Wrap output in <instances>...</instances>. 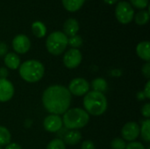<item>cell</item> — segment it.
Listing matches in <instances>:
<instances>
[{
    "label": "cell",
    "mask_w": 150,
    "mask_h": 149,
    "mask_svg": "<svg viewBox=\"0 0 150 149\" xmlns=\"http://www.w3.org/2000/svg\"><path fill=\"white\" fill-rule=\"evenodd\" d=\"M42 103L48 112L60 116L69 110L71 104V94L62 85H51L43 92Z\"/></svg>",
    "instance_id": "6da1fadb"
},
{
    "label": "cell",
    "mask_w": 150,
    "mask_h": 149,
    "mask_svg": "<svg viewBox=\"0 0 150 149\" xmlns=\"http://www.w3.org/2000/svg\"><path fill=\"white\" fill-rule=\"evenodd\" d=\"M84 111L93 116L104 114L107 109V99L104 93L98 91H89L83 98Z\"/></svg>",
    "instance_id": "7a4b0ae2"
},
{
    "label": "cell",
    "mask_w": 150,
    "mask_h": 149,
    "mask_svg": "<svg viewBox=\"0 0 150 149\" xmlns=\"http://www.w3.org/2000/svg\"><path fill=\"white\" fill-rule=\"evenodd\" d=\"M45 74L44 65L37 60H28L19 66V75L27 83L40 81Z\"/></svg>",
    "instance_id": "3957f363"
},
{
    "label": "cell",
    "mask_w": 150,
    "mask_h": 149,
    "mask_svg": "<svg viewBox=\"0 0 150 149\" xmlns=\"http://www.w3.org/2000/svg\"><path fill=\"white\" fill-rule=\"evenodd\" d=\"M90 119L89 114L81 108L69 109L63 113L62 125L69 130H78L84 127Z\"/></svg>",
    "instance_id": "277c9868"
},
{
    "label": "cell",
    "mask_w": 150,
    "mask_h": 149,
    "mask_svg": "<svg viewBox=\"0 0 150 149\" xmlns=\"http://www.w3.org/2000/svg\"><path fill=\"white\" fill-rule=\"evenodd\" d=\"M68 46V37L62 32H54L49 34L46 41L47 51L53 55L62 54Z\"/></svg>",
    "instance_id": "5b68a950"
},
{
    "label": "cell",
    "mask_w": 150,
    "mask_h": 149,
    "mask_svg": "<svg viewBox=\"0 0 150 149\" xmlns=\"http://www.w3.org/2000/svg\"><path fill=\"white\" fill-rule=\"evenodd\" d=\"M115 16L121 24H128L134 17V11L128 2L122 1L120 2L116 6Z\"/></svg>",
    "instance_id": "8992f818"
},
{
    "label": "cell",
    "mask_w": 150,
    "mask_h": 149,
    "mask_svg": "<svg viewBox=\"0 0 150 149\" xmlns=\"http://www.w3.org/2000/svg\"><path fill=\"white\" fill-rule=\"evenodd\" d=\"M90 83H88L87 80L84 78L77 77L73 79L69 85V91L72 95H75L76 97L83 96L89 92L90 90Z\"/></svg>",
    "instance_id": "52a82bcc"
},
{
    "label": "cell",
    "mask_w": 150,
    "mask_h": 149,
    "mask_svg": "<svg viewBox=\"0 0 150 149\" xmlns=\"http://www.w3.org/2000/svg\"><path fill=\"white\" fill-rule=\"evenodd\" d=\"M83 56L80 50L77 48H71L65 53L63 56V64L68 68H75L80 65Z\"/></svg>",
    "instance_id": "ba28073f"
},
{
    "label": "cell",
    "mask_w": 150,
    "mask_h": 149,
    "mask_svg": "<svg viewBox=\"0 0 150 149\" xmlns=\"http://www.w3.org/2000/svg\"><path fill=\"white\" fill-rule=\"evenodd\" d=\"M12 47L18 54H25L31 47V41L25 34H18L14 37L12 40Z\"/></svg>",
    "instance_id": "9c48e42d"
},
{
    "label": "cell",
    "mask_w": 150,
    "mask_h": 149,
    "mask_svg": "<svg viewBox=\"0 0 150 149\" xmlns=\"http://www.w3.org/2000/svg\"><path fill=\"white\" fill-rule=\"evenodd\" d=\"M121 135L125 141L131 142L135 141L140 135V126L135 122L127 123L121 130Z\"/></svg>",
    "instance_id": "30bf717a"
},
{
    "label": "cell",
    "mask_w": 150,
    "mask_h": 149,
    "mask_svg": "<svg viewBox=\"0 0 150 149\" xmlns=\"http://www.w3.org/2000/svg\"><path fill=\"white\" fill-rule=\"evenodd\" d=\"M14 95V86L7 79L0 78V102L4 103L12 98Z\"/></svg>",
    "instance_id": "8fae6325"
},
{
    "label": "cell",
    "mask_w": 150,
    "mask_h": 149,
    "mask_svg": "<svg viewBox=\"0 0 150 149\" xmlns=\"http://www.w3.org/2000/svg\"><path fill=\"white\" fill-rule=\"evenodd\" d=\"M43 126L49 133H56L62 126V119L59 115L50 114L44 119Z\"/></svg>",
    "instance_id": "7c38bea8"
},
{
    "label": "cell",
    "mask_w": 150,
    "mask_h": 149,
    "mask_svg": "<svg viewBox=\"0 0 150 149\" xmlns=\"http://www.w3.org/2000/svg\"><path fill=\"white\" fill-rule=\"evenodd\" d=\"M79 31V23L76 19L75 18H69L65 21L63 25V33L68 37V36H74Z\"/></svg>",
    "instance_id": "4fadbf2b"
},
{
    "label": "cell",
    "mask_w": 150,
    "mask_h": 149,
    "mask_svg": "<svg viewBox=\"0 0 150 149\" xmlns=\"http://www.w3.org/2000/svg\"><path fill=\"white\" fill-rule=\"evenodd\" d=\"M4 64L10 69H17L20 66V59L15 53H7L4 55Z\"/></svg>",
    "instance_id": "5bb4252c"
},
{
    "label": "cell",
    "mask_w": 150,
    "mask_h": 149,
    "mask_svg": "<svg viewBox=\"0 0 150 149\" xmlns=\"http://www.w3.org/2000/svg\"><path fill=\"white\" fill-rule=\"evenodd\" d=\"M136 53L138 56L146 61L147 62L150 60V44L149 41H142L136 47Z\"/></svg>",
    "instance_id": "9a60e30c"
},
{
    "label": "cell",
    "mask_w": 150,
    "mask_h": 149,
    "mask_svg": "<svg viewBox=\"0 0 150 149\" xmlns=\"http://www.w3.org/2000/svg\"><path fill=\"white\" fill-rule=\"evenodd\" d=\"M81 139L82 135L80 132L77 130H70L65 134L63 142L68 145H76L81 141Z\"/></svg>",
    "instance_id": "2e32d148"
},
{
    "label": "cell",
    "mask_w": 150,
    "mask_h": 149,
    "mask_svg": "<svg viewBox=\"0 0 150 149\" xmlns=\"http://www.w3.org/2000/svg\"><path fill=\"white\" fill-rule=\"evenodd\" d=\"M63 7L70 12H74L78 11L83 4H84L85 0H62Z\"/></svg>",
    "instance_id": "e0dca14e"
},
{
    "label": "cell",
    "mask_w": 150,
    "mask_h": 149,
    "mask_svg": "<svg viewBox=\"0 0 150 149\" xmlns=\"http://www.w3.org/2000/svg\"><path fill=\"white\" fill-rule=\"evenodd\" d=\"M32 31L37 38H43L47 33V27L42 22L35 21L32 24Z\"/></svg>",
    "instance_id": "ac0fdd59"
},
{
    "label": "cell",
    "mask_w": 150,
    "mask_h": 149,
    "mask_svg": "<svg viewBox=\"0 0 150 149\" xmlns=\"http://www.w3.org/2000/svg\"><path fill=\"white\" fill-rule=\"evenodd\" d=\"M140 134L142 138V140L146 142L150 141V120L147 119L144 120L142 124V126H140Z\"/></svg>",
    "instance_id": "d6986e66"
},
{
    "label": "cell",
    "mask_w": 150,
    "mask_h": 149,
    "mask_svg": "<svg viewBox=\"0 0 150 149\" xmlns=\"http://www.w3.org/2000/svg\"><path fill=\"white\" fill-rule=\"evenodd\" d=\"M91 87H92L94 91L103 93L107 90V83L105 79L98 77V78H96L95 80L92 81Z\"/></svg>",
    "instance_id": "ffe728a7"
},
{
    "label": "cell",
    "mask_w": 150,
    "mask_h": 149,
    "mask_svg": "<svg viewBox=\"0 0 150 149\" xmlns=\"http://www.w3.org/2000/svg\"><path fill=\"white\" fill-rule=\"evenodd\" d=\"M134 18L137 25H146L149 20V12L148 11H144V10L141 11L137 12L136 15H134Z\"/></svg>",
    "instance_id": "44dd1931"
},
{
    "label": "cell",
    "mask_w": 150,
    "mask_h": 149,
    "mask_svg": "<svg viewBox=\"0 0 150 149\" xmlns=\"http://www.w3.org/2000/svg\"><path fill=\"white\" fill-rule=\"evenodd\" d=\"M11 133L10 131L4 127L0 126V147L2 146H7L11 143Z\"/></svg>",
    "instance_id": "7402d4cb"
},
{
    "label": "cell",
    "mask_w": 150,
    "mask_h": 149,
    "mask_svg": "<svg viewBox=\"0 0 150 149\" xmlns=\"http://www.w3.org/2000/svg\"><path fill=\"white\" fill-rule=\"evenodd\" d=\"M68 45L72 47L73 48H77L83 45V39L81 36L76 34L69 39H68Z\"/></svg>",
    "instance_id": "603a6c76"
},
{
    "label": "cell",
    "mask_w": 150,
    "mask_h": 149,
    "mask_svg": "<svg viewBox=\"0 0 150 149\" xmlns=\"http://www.w3.org/2000/svg\"><path fill=\"white\" fill-rule=\"evenodd\" d=\"M47 149H66V147L62 140L54 139L48 143Z\"/></svg>",
    "instance_id": "cb8c5ba5"
},
{
    "label": "cell",
    "mask_w": 150,
    "mask_h": 149,
    "mask_svg": "<svg viewBox=\"0 0 150 149\" xmlns=\"http://www.w3.org/2000/svg\"><path fill=\"white\" fill-rule=\"evenodd\" d=\"M127 144L123 139L116 138L112 141L111 142V148L112 149H126Z\"/></svg>",
    "instance_id": "d4e9b609"
},
{
    "label": "cell",
    "mask_w": 150,
    "mask_h": 149,
    "mask_svg": "<svg viewBox=\"0 0 150 149\" xmlns=\"http://www.w3.org/2000/svg\"><path fill=\"white\" fill-rule=\"evenodd\" d=\"M130 2L134 7L139 9H144L149 4V0H130Z\"/></svg>",
    "instance_id": "484cf974"
},
{
    "label": "cell",
    "mask_w": 150,
    "mask_h": 149,
    "mask_svg": "<svg viewBox=\"0 0 150 149\" xmlns=\"http://www.w3.org/2000/svg\"><path fill=\"white\" fill-rule=\"evenodd\" d=\"M126 149H146L145 147L143 146L142 143L141 142H136V141H132V142H129L127 147Z\"/></svg>",
    "instance_id": "4316f807"
},
{
    "label": "cell",
    "mask_w": 150,
    "mask_h": 149,
    "mask_svg": "<svg viewBox=\"0 0 150 149\" xmlns=\"http://www.w3.org/2000/svg\"><path fill=\"white\" fill-rule=\"evenodd\" d=\"M142 74L143 76L149 79L150 78V63L149 61H148L147 63H145L142 67Z\"/></svg>",
    "instance_id": "83f0119b"
},
{
    "label": "cell",
    "mask_w": 150,
    "mask_h": 149,
    "mask_svg": "<svg viewBox=\"0 0 150 149\" xmlns=\"http://www.w3.org/2000/svg\"><path fill=\"white\" fill-rule=\"evenodd\" d=\"M142 114L145 117V118H147V119H149L150 117V104H146V105H143V107L142 108Z\"/></svg>",
    "instance_id": "f1b7e54d"
},
{
    "label": "cell",
    "mask_w": 150,
    "mask_h": 149,
    "mask_svg": "<svg viewBox=\"0 0 150 149\" xmlns=\"http://www.w3.org/2000/svg\"><path fill=\"white\" fill-rule=\"evenodd\" d=\"M81 149H95V146L91 141H85L82 143Z\"/></svg>",
    "instance_id": "f546056e"
},
{
    "label": "cell",
    "mask_w": 150,
    "mask_h": 149,
    "mask_svg": "<svg viewBox=\"0 0 150 149\" xmlns=\"http://www.w3.org/2000/svg\"><path fill=\"white\" fill-rule=\"evenodd\" d=\"M8 47L4 42H0V57L4 56L7 54Z\"/></svg>",
    "instance_id": "4dcf8cb0"
},
{
    "label": "cell",
    "mask_w": 150,
    "mask_h": 149,
    "mask_svg": "<svg viewBox=\"0 0 150 149\" xmlns=\"http://www.w3.org/2000/svg\"><path fill=\"white\" fill-rule=\"evenodd\" d=\"M143 93L146 97V98H150V82L148 81V83H146V86L144 88V90H143Z\"/></svg>",
    "instance_id": "1f68e13d"
},
{
    "label": "cell",
    "mask_w": 150,
    "mask_h": 149,
    "mask_svg": "<svg viewBox=\"0 0 150 149\" xmlns=\"http://www.w3.org/2000/svg\"><path fill=\"white\" fill-rule=\"evenodd\" d=\"M8 70L6 68H0V78L3 79H6V77L8 76Z\"/></svg>",
    "instance_id": "d6a6232c"
},
{
    "label": "cell",
    "mask_w": 150,
    "mask_h": 149,
    "mask_svg": "<svg viewBox=\"0 0 150 149\" xmlns=\"http://www.w3.org/2000/svg\"><path fill=\"white\" fill-rule=\"evenodd\" d=\"M4 149H22V148H21V147H20L18 144H17V143H10V144H8V145L5 147V148Z\"/></svg>",
    "instance_id": "836d02e7"
},
{
    "label": "cell",
    "mask_w": 150,
    "mask_h": 149,
    "mask_svg": "<svg viewBox=\"0 0 150 149\" xmlns=\"http://www.w3.org/2000/svg\"><path fill=\"white\" fill-rule=\"evenodd\" d=\"M137 97H138L139 100H144V99L146 98V97H145L143 91H140V92L137 94Z\"/></svg>",
    "instance_id": "e575fe53"
},
{
    "label": "cell",
    "mask_w": 150,
    "mask_h": 149,
    "mask_svg": "<svg viewBox=\"0 0 150 149\" xmlns=\"http://www.w3.org/2000/svg\"><path fill=\"white\" fill-rule=\"evenodd\" d=\"M119 0H104L105 3H106L107 4H114L115 3H117Z\"/></svg>",
    "instance_id": "d590c367"
},
{
    "label": "cell",
    "mask_w": 150,
    "mask_h": 149,
    "mask_svg": "<svg viewBox=\"0 0 150 149\" xmlns=\"http://www.w3.org/2000/svg\"><path fill=\"white\" fill-rule=\"evenodd\" d=\"M0 149H3V148H2V147H0Z\"/></svg>",
    "instance_id": "8d00e7d4"
},
{
    "label": "cell",
    "mask_w": 150,
    "mask_h": 149,
    "mask_svg": "<svg viewBox=\"0 0 150 149\" xmlns=\"http://www.w3.org/2000/svg\"><path fill=\"white\" fill-rule=\"evenodd\" d=\"M148 149H150V148H148Z\"/></svg>",
    "instance_id": "74e56055"
}]
</instances>
